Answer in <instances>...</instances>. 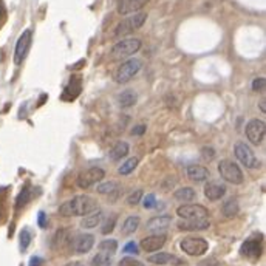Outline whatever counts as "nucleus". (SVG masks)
Here are the masks:
<instances>
[{
    "mask_svg": "<svg viewBox=\"0 0 266 266\" xmlns=\"http://www.w3.org/2000/svg\"><path fill=\"white\" fill-rule=\"evenodd\" d=\"M143 67V63L140 59H128L125 61L121 67H119L115 75H113V79L118 84H125L130 79H133L136 76V73H138Z\"/></svg>",
    "mask_w": 266,
    "mask_h": 266,
    "instance_id": "39448f33",
    "label": "nucleus"
},
{
    "mask_svg": "<svg viewBox=\"0 0 266 266\" xmlns=\"http://www.w3.org/2000/svg\"><path fill=\"white\" fill-rule=\"evenodd\" d=\"M150 263L153 265H183V260L178 259V257L175 255H172V254H167V252H158V254H153L150 255L149 259H147Z\"/></svg>",
    "mask_w": 266,
    "mask_h": 266,
    "instance_id": "aec40b11",
    "label": "nucleus"
},
{
    "mask_svg": "<svg viewBox=\"0 0 266 266\" xmlns=\"http://www.w3.org/2000/svg\"><path fill=\"white\" fill-rule=\"evenodd\" d=\"M186 173H187V178L195 183H203L209 177V170L205 166H200V164H192V166H189L186 169Z\"/></svg>",
    "mask_w": 266,
    "mask_h": 266,
    "instance_id": "6ab92c4d",
    "label": "nucleus"
},
{
    "mask_svg": "<svg viewBox=\"0 0 266 266\" xmlns=\"http://www.w3.org/2000/svg\"><path fill=\"white\" fill-rule=\"evenodd\" d=\"M218 172H220V175H222V178L226 180L227 183H231V184H242L245 180L242 169L238 167L234 161H229V160L220 161Z\"/></svg>",
    "mask_w": 266,
    "mask_h": 266,
    "instance_id": "20e7f679",
    "label": "nucleus"
},
{
    "mask_svg": "<svg viewBox=\"0 0 266 266\" xmlns=\"http://www.w3.org/2000/svg\"><path fill=\"white\" fill-rule=\"evenodd\" d=\"M104 177H105V172L102 169L91 167L88 170H84V172L79 173V177H78V186L82 187V189H88V187H91L93 184H96V183H99Z\"/></svg>",
    "mask_w": 266,
    "mask_h": 266,
    "instance_id": "9d476101",
    "label": "nucleus"
},
{
    "mask_svg": "<svg viewBox=\"0 0 266 266\" xmlns=\"http://www.w3.org/2000/svg\"><path fill=\"white\" fill-rule=\"evenodd\" d=\"M31 41H33V33L31 30H25L19 41L16 43V50H14V62L16 65H20V63L25 61L26 54L30 51V47H31Z\"/></svg>",
    "mask_w": 266,
    "mask_h": 266,
    "instance_id": "6e6552de",
    "label": "nucleus"
},
{
    "mask_svg": "<svg viewBox=\"0 0 266 266\" xmlns=\"http://www.w3.org/2000/svg\"><path fill=\"white\" fill-rule=\"evenodd\" d=\"M265 133H266V124L262 119H252V121L247 123L246 136L254 145L262 144V141L265 140Z\"/></svg>",
    "mask_w": 266,
    "mask_h": 266,
    "instance_id": "1a4fd4ad",
    "label": "nucleus"
},
{
    "mask_svg": "<svg viewBox=\"0 0 266 266\" xmlns=\"http://www.w3.org/2000/svg\"><path fill=\"white\" fill-rule=\"evenodd\" d=\"M136 166H138V158L132 157L123 163V166L118 169V172H119V175H130V173L136 169Z\"/></svg>",
    "mask_w": 266,
    "mask_h": 266,
    "instance_id": "cd10ccee",
    "label": "nucleus"
},
{
    "mask_svg": "<svg viewBox=\"0 0 266 266\" xmlns=\"http://www.w3.org/2000/svg\"><path fill=\"white\" fill-rule=\"evenodd\" d=\"M144 132H145V125H136V127L133 128V130H132V133L136 135V136L144 135Z\"/></svg>",
    "mask_w": 266,
    "mask_h": 266,
    "instance_id": "79ce46f5",
    "label": "nucleus"
},
{
    "mask_svg": "<svg viewBox=\"0 0 266 266\" xmlns=\"http://www.w3.org/2000/svg\"><path fill=\"white\" fill-rule=\"evenodd\" d=\"M166 235L164 234H153L149 235L141 240V249L145 252H155V251H160L161 247L166 245Z\"/></svg>",
    "mask_w": 266,
    "mask_h": 266,
    "instance_id": "ddd939ff",
    "label": "nucleus"
},
{
    "mask_svg": "<svg viewBox=\"0 0 266 266\" xmlns=\"http://www.w3.org/2000/svg\"><path fill=\"white\" fill-rule=\"evenodd\" d=\"M140 48H141L140 39H124L121 42H118L112 48V51H110V59L115 62L124 61L125 58L132 56L136 51H140Z\"/></svg>",
    "mask_w": 266,
    "mask_h": 266,
    "instance_id": "f03ea898",
    "label": "nucleus"
},
{
    "mask_svg": "<svg viewBox=\"0 0 266 266\" xmlns=\"http://www.w3.org/2000/svg\"><path fill=\"white\" fill-rule=\"evenodd\" d=\"M242 255L246 257V259L249 260H257L259 257L262 255V245H260V240H257V238H249V240H246L243 245H242V249H240Z\"/></svg>",
    "mask_w": 266,
    "mask_h": 266,
    "instance_id": "2eb2a0df",
    "label": "nucleus"
},
{
    "mask_svg": "<svg viewBox=\"0 0 266 266\" xmlns=\"http://www.w3.org/2000/svg\"><path fill=\"white\" fill-rule=\"evenodd\" d=\"M65 266H87V265L82 262H71V263H67Z\"/></svg>",
    "mask_w": 266,
    "mask_h": 266,
    "instance_id": "37998d69",
    "label": "nucleus"
},
{
    "mask_svg": "<svg viewBox=\"0 0 266 266\" xmlns=\"http://www.w3.org/2000/svg\"><path fill=\"white\" fill-rule=\"evenodd\" d=\"M5 22H6V10H5V5L0 2V28H2Z\"/></svg>",
    "mask_w": 266,
    "mask_h": 266,
    "instance_id": "a19ab883",
    "label": "nucleus"
},
{
    "mask_svg": "<svg viewBox=\"0 0 266 266\" xmlns=\"http://www.w3.org/2000/svg\"><path fill=\"white\" fill-rule=\"evenodd\" d=\"M98 201L90 195H78L65 203H62L59 207V214L62 217H84L98 210Z\"/></svg>",
    "mask_w": 266,
    "mask_h": 266,
    "instance_id": "f257e3e1",
    "label": "nucleus"
},
{
    "mask_svg": "<svg viewBox=\"0 0 266 266\" xmlns=\"http://www.w3.org/2000/svg\"><path fill=\"white\" fill-rule=\"evenodd\" d=\"M91 265L93 266H110L112 265V254L104 252V251H99L93 260H91Z\"/></svg>",
    "mask_w": 266,
    "mask_h": 266,
    "instance_id": "c85d7f7f",
    "label": "nucleus"
},
{
    "mask_svg": "<svg viewBox=\"0 0 266 266\" xmlns=\"http://www.w3.org/2000/svg\"><path fill=\"white\" fill-rule=\"evenodd\" d=\"M140 223H141V218L138 215H130V217H127L125 218V222L123 225V229H121V232L123 235H132L136 232V229L140 227Z\"/></svg>",
    "mask_w": 266,
    "mask_h": 266,
    "instance_id": "5701e85b",
    "label": "nucleus"
},
{
    "mask_svg": "<svg viewBox=\"0 0 266 266\" xmlns=\"http://www.w3.org/2000/svg\"><path fill=\"white\" fill-rule=\"evenodd\" d=\"M118 102L121 107H132L136 104V93L132 90H125L118 96Z\"/></svg>",
    "mask_w": 266,
    "mask_h": 266,
    "instance_id": "bb28decb",
    "label": "nucleus"
},
{
    "mask_svg": "<svg viewBox=\"0 0 266 266\" xmlns=\"http://www.w3.org/2000/svg\"><path fill=\"white\" fill-rule=\"evenodd\" d=\"M19 242H20V251L25 252L26 249H28V246L31 243V232L30 229H22L20 231V235H19Z\"/></svg>",
    "mask_w": 266,
    "mask_h": 266,
    "instance_id": "7c9ffc66",
    "label": "nucleus"
},
{
    "mask_svg": "<svg viewBox=\"0 0 266 266\" xmlns=\"http://www.w3.org/2000/svg\"><path fill=\"white\" fill-rule=\"evenodd\" d=\"M101 222H102V212L98 209L95 212H91L88 215H84V220L81 222V226L84 229H93L96 227Z\"/></svg>",
    "mask_w": 266,
    "mask_h": 266,
    "instance_id": "4be33fe9",
    "label": "nucleus"
},
{
    "mask_svg": "<svg viewBox=\"0 0 266 266\" xmlns=\"http://www.w3.org/2000/svg\"><path fill=\"white\" fill-rule=\"evenodd\" d=\"M238 209H240V207H238V201L235 198H229L223 205L222 212H223V215L226 218H232V217H235L238 214Z\"/></svg>",
    "mask_w": 266,
    "mask_h": 266,
    "instance_id": "a878e982",
    "label": "nucleus"
},
{
    "mask_svg": "<svg viewBox=\"0 0 266 266\" xmlns=\"http://www.w3.org/2000/svg\"><path fill=\"white\" fill-rule=\"evenodd\" d=\"M147 2H149V0H119V2H118V13L123 14V16L133 14L136 11H140Z\"/></svg>",
    "mask_w": 266,
    "mask_h": 266,
    "instance_id": "f3484780",
    "label": "nucleus"
},
{
    "mask_svg": "<svg viewBox=\"0 0 266 266\" xmlns=\"http://www.w3.org/2000/svg\"><path fill=\"white\" fill-rule=\"evenodd\" d=\"M116 215H112V217H108L105 222H104V225H102V229H101V232H102L104 235H107V234H110L115 229V225H116Z\"/></svg>",
    "mask_w": 266,
    "mask_h": 266,
    "instance_id": "473e14b6",
    "label": "nucleus"
},
{
    "mask_svg": "<svg viewBox=\"0 0 266 266\" xmlns=\"http://www.w3.org/2000/svg\"><path fill=\"white\" fill-rule=\"evenodd\" d=\"M143 205L145 209H153V207H157L158 206V201H157V197H155L153 194H149V195H145L144 200H143Z\"/></svg>",
    "mask_w": 266,
    "mask_h": 266,
    "instance_id": "72a5a7b5",
    "label": "nucleus"
},
{
    "mask_svg": "<svg viewBox=\"0 0 266 266\" xmlns=\"http://www.w3.org/2000/svg\"><path fill=\"white\" fill-rule=\"evenodd\" d=\"M260 108H262V112H263V113L266 112V110H265V102H263V101H262V102H260Z\"/></svg>",
    "mask_w": 266,
    "mask_h": 266,
    "instance_id": "c03bdc74",
    "label": "nucleus"
},
{
    "mask_svg": "<svg viewBox=\"0 0 266 266\" xmlns=\"http://www.w3.org/2000/svg\"><path fill=\"white\" fill-rule=\"evenodd\" d=\"M145 19H147V14L145 13H133L132 16H128L127 19L123 22H119V25L115 30V38H123V36L132 34L136 30H140L144 25Z\"/></svg>",
    "mask_w": 266,
    "mask_h": 266,
    "instance_id": "7ed1b4c3",
    "label": "nucleus"
},
{
    "mask_svg": "<svg viewBox=\"0 0 266 266\" xmlns=\"http://www.w3.org/2000/svg\"><path fill=\"white\" fill-rule=\"evenodd\" d=\"M143 198V190H135L133 194H130V197L127 198V203L130 206H136Z\"/></svg>",
    "mask_w": 266,
    "mask_h": 266,
    "instance_id": "f704fd0d",
    "label": "nucleus"
},
{
    "mask_svg": "<svg viewBox=\"0 0 266 266\" xmlns=\"http://www.w3.org/2000/svg\"><path fill=\"white\" fill-rule=\"evenodd\" d=\"M118 190H119V184H118L116 181H107V183H102V184L98 186L99 194H102V195H113V198H116Z\"/></svg>",
    "mask_w": 266,
    "mask_h": 266,
    "instance_id": "393cba45",
    "label": "nucleus"
},
{
    "mask_svg": "<svg viewBox=\"0 0 266 266\" xmlns=\"http://www.w3.org/2000/svg\"><path fill=\"white\" fill-rule=\"evenodd\" d=\"M265 85H266L265 78L254 79V82H252V90H254V91H263V90H265Z\"/></svg>",
    "mask_w": 266,
    "mask_h": 266,
    "instance_id": "e433bc0d",
    "label": "nucleus"
},
{
    "mask_svg": "<svg viewBox=\"0 0 266 266\" xmlns=\"http://www.w3.org/2000/svg\"><path fill=\"white\" fill-rule=\"evenodd\" d=\"M119 266H144V263L133 259V257H124V259H121V262H119Z\"/></svg>",
    "mask_w": 266,
    "mask_h": 266,
    "instance_id": "c9c22d12",
    "label": "nucleus"
},
{
    "mask_svg": "<svg viewBox=\"0 0 266 266\" xmlns=\"http://www.w3.org/2000/svg\"><path fill=\"white\" fill-rule=\"evenodd\" d=\"M180 218H207L209 210L201 205H183L177 209Z\"/></svg>",
    "mask_w": 266,
    "mask_h": 266,
    "instance_id": "f8f14e48",
    "label": "nucleus"
},
{
    "mask_svg": "<svg viewBox=\"0 0 266 266\" xmlns=\"http://www.w3.org/2000/svg\"><path fill=\"white\" fill-rule=\"evenodd\" d=\"M28 266H45V262H43V259H41V257L34 255V257H31V259H30Z\"/></svg>",
    "mask_w": 266,
    "mask_h": 266,
    "instance_id": "ea45409f",
    "label": "nucleus"
},
{
    "mask_svg": "<svg viewBox=\"0 0 266 266\" xmlns=\"http://www.w3.org/2000/svg\"><path fill=\"white\" fill-rule=\"evenodd\" d=\"M210 226L207 218H181L178 222L180 231H205Z\"/></svg>",
    "mask_w": 266,
    "mask_h": 266,
    "instance_id": "4468645a",
    "label": "nucleus"
},
{
    "mask_svg": "<svg viewBox=\"0 0 266 266\" xmlns=\"http://www.w3.org/2000/svg\"><path fill=\"white\" fill-rule=\"evenodd\" d=\"M226 194V186L225 184H220V183H207V184L205 186V195L207 200L210 201H218L222 200Z\"/></svg>",
    "mask_w": 266,
    "mask_h": 266,
    "instance_id": "a211bd4d",
    "label": "nucleus"
},
{
    "mask_svg": "<svg viewBox=\"0 0 266 266\" xmlns=\"http://www.w3.org/2000/svg\"><path fill=\"white\" fill-rule=\"evenodd\" d=\"M30 200H31V190H30V187H25V189L20 192V194H19V197H17L16 207H22V206H25Z\"/></svg>",
    "mask_w": 266,
    "mask_h": 266,
    "instance_id": "2f4dec72",
    "label": "nucleus"
},
{
    "mask_svg": "<svg viewBox=\"0 0 266 266\" xmlns=\"http://www.w3.org/2000/svg\"><path fill=\"white\" fill-rule=\"evenodd\" d=\"M173 197H175L178 201H183V203H190L192 200L197 198V192L192 187H181V189L175 190Z\"/></svg>",
    "mask_w": 266,
    "mask_h": 266,
    "instance_id": "b1692460",
    "label": "nucleus"
},
{
    "mask_svg": "<svg viewBox=\"0 0 266 266\" xmlns=\"http://www.w3.org/2000/svg\"><path fill=\"white\" fill-rule=\"evenodd\" d=\"M170 223H172L170 215H158V217L150 218L145 227H147V231H150L153 234H163L170 226Z\"/></svg>",
    "mask_w": 266,
    "mask_h": 266,
    "instance_id": "dca6fc26",
    "label": "nucleus"
},
{
    "mask_svg": "<svg viewBox=\"0 0 266 266\" xmlns=\"http://www.w3.org/2000/svg\"><path fill=\"white\" fill-rule=\"evenodd\" d=\"M98 247H99V251H104V252H108L113 255L118 249V242L113 240V238H108V240L101 242Z\"/></svg>",
    "mask_w": 266,
    "mask_h": 266,
    "instance_id": "c756f323",
    "label": "nucleus"
},
{
    "mask_svg": "<svg viewBox=\"0 0 266 266\" xmlns=\"http://www.w3.org/2000/svg\"><path fill=\"white\" fill-rule=\"evenodd\" d=\"M38 225L42 229H45L48 226V218H47V214H45L43 210H41V212L38 214Z\"/></svg>",
    "mask_w": 266,
    "mask_h": 266,
    "instance_id": "4c0bfd02",
    "label": "nucleus"
},
{
    "mask_svg": "<svg viewBox=\"0 0 266 266\" xmlns=\"http://www.w3.org/2000/svg\"><path fill=\"white\" fill-rule=\"evenodd\" d=\"M124 252H127V254H138V246H136V243L135 242H128L125 246H124Z\"/></svg>",
    "mask_w": 266,
    "mask_h": 266,
    "instance_id": "58836bf2",
    "label": "nucleus"
},
{
    "mask_svg": "<svg viewBox=\"0 0 266 266\" xmlns=\"http://www.w3.org/2000/svg\"><path fill=\"white\" fill-rule=\"evenodd\" d=\"M235 157L247 169H257L260 166L259 158L255 157V153L251 150V147H247L245 143L235 144Z\"/></svg>",
    "mask_w": 266,
    "mask_h": 266,
    "instance_id": "0eeeda50",
    "label": "nucleus"
},
{
    "mask_svg": "<svg viewBox=\"0 0 266 266\" xmlns=\"http://www.w3.org/2000/svg\"><path fill=\"white\" fill-rule=\"evenodd\" d=\"M180 246L187 255L198 257V255H203L207 251L209 243L205 240V238H200V237H186L181 240Z\"/></svg>",
    "mask_w": 266,
    "mask_h": 266,
    "instance_id": "423d86ee",
    "label": "nucleus"
},
{
    "mask_svg": "<svg viewBox=\"0 0 266 266\" xmlns=\"http://www.w3.org/2000/svg\"><path fill=\"white\" fill-rule=\"evenodd\" d=\"M128 152H130V145H128L125 141H119L116 143L112 149L108 152V158L112 161H119L123 160L124 157H127Z\"/></svg>",
    "mask_w": 266,
    "mask_h": 266,
    "instance_id": "412c9836",
    "label": "nucleus"
},
{
    "mask_svg": "<svg viewBox=\"0 0 266 266\" xmlns=\"http://www.w3.org/2000/svg\"><path fill=\"white\" fill-rule=\"evenodd\" d=\"M70 246L76 254H87L95 246V237L91 234H78L71 238Z\"/></svg>",
    "mask_w": 266,
    "mask_h": 266,
    "instance_id": "9b49d317",
    "label": "nucleus"
}]
</instances>
